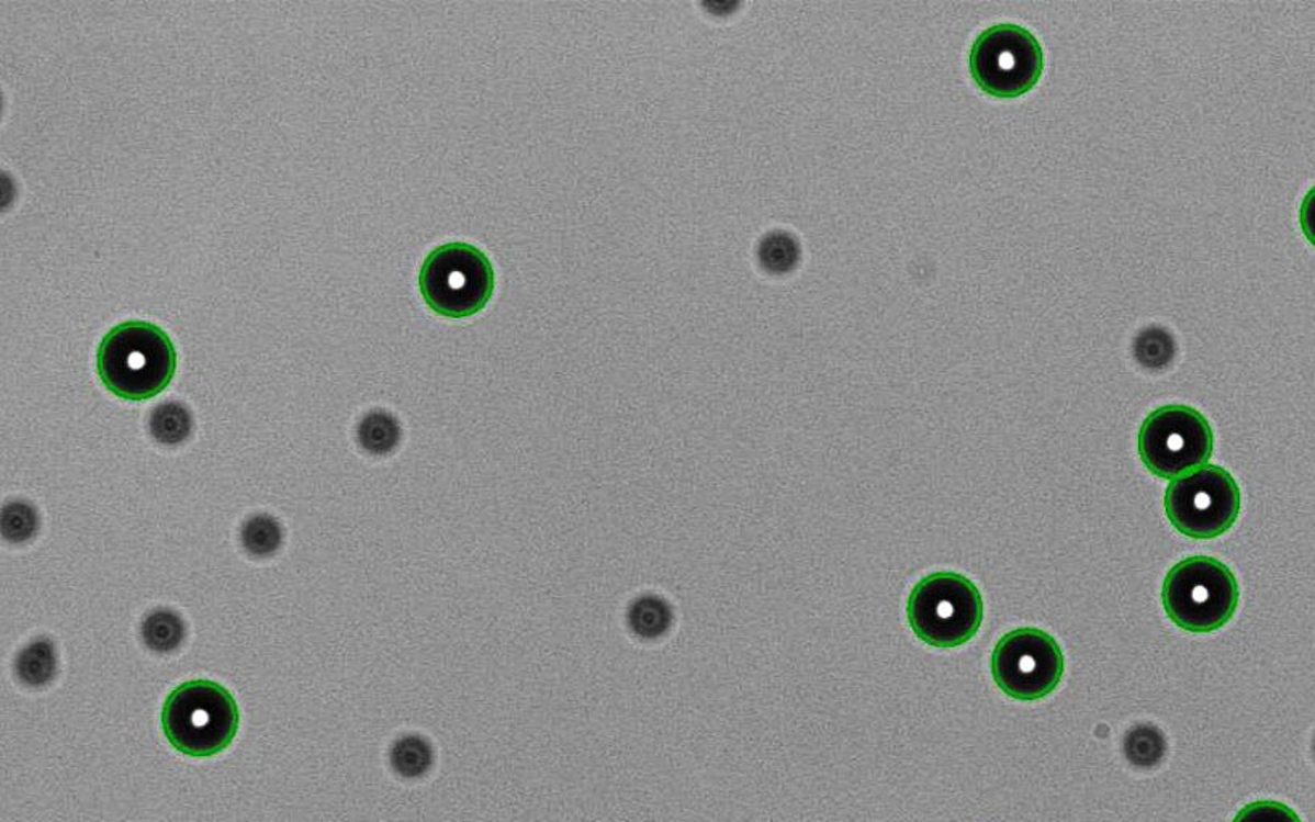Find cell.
<instances>
[{"label": "cell", "instance_id": "6da1fadb", "mask_svg": "<svg viewBox=\"0 0 1315 822\" xmlns=\"http://www.w3.org/2000/svg\"><path fill=\"white\" fill-rule=\"evenodd\" d=\"M176 347L168 333L150 322L113 326L100 342L97 370L106 390L126 401H148L171 384Z\"/></svg>", "mask_w": 1315, "mask_h": 822}, {"label": "cell", "instance_id": "7a4b0ae2", "mask_svg": "<svg viewBox=\"0 0 1315 822\" xmlns=\"http://www.w3.org/2000/svg\"><path fill=\"white\" fill-rule=\"evenodd\" d=\"M162 731L180 754L207 758L221 754L237 736L239 712L234 696L210 679L177 686L162 707Z\"/></svg>", "mask_w": 1315, "mask_h": 822}, {"label": "cell", "instance_id": "3957f363", "mask_svg": "<svg viewBox=\"0 0 1315 822\" xmlns=\"http://www.w3.org/2000/svg\"><path fill=\"white\" fill-rule=\"evenodd\" d=\"M1237 578L1229 567L1210 556L1181 561L1166 575V616L1182 630L1210 633L1230 622L1238 606Z\"/></svg>", "mask_w": 1315, "mask_h": 822}, {"label": "cell", "instance_id": "277c9868", "mask_svg": "<svg viewBox=\"0 0 1315 822\" xmlns=\"http://www.w3.org/2000/svg\"><path fill=\"white\" fill-rule=\"evenodd\" d=\"M908 620L912 631L930 646H963L980 630L984 599L964 575L936 572L912 588Z\"/></svg>", "mask_w": 1315, "mask_h": 822}, {"label": "cell", "instance_id": "5b68a950", "mask_svg": "<svg viewBox=\"0 0 1315 822\" xmlns=\"http://www.w3.org/2000/svg\"><path fill=\"white\" fill-rule=\"evenodd\" d=\"M494 267L487 256L467 243L434 249L419 272V290L436 314L464 318L479 314L494 294Z\"/></svg>", "mask_w": 1315, "mask_h": 822}, {"label": "cell", "instance_id": "8992f818", "mask_svg": "<svg viewBox=\"0 0 1315 822\" xmlns=\"http://www.w3.org/2000/svg\"><path fill=\"white\" fill-rule=\"evenodd\" d=\"M1044 71V52L1035 34L1019 24L985 30L970 50V72L984 92L1015 99L1032 90Z\"/></svg>", "mask_w": 1315, "mask_h": 822}, {"label": "cell", "instance_id": "52a82bcc", "mask_svg": "<svg viewBox=\"0 0 1315 822\" xmlns=\"http://www.w3.org/2000/svg\"><path fill=\"white\" fill-rule=\"evenodd\" d=\"M1240 505L1237 482L1216 464L1174 478L1166 488V515L1190 539L1210 540L1226 533L1237 520Z\"/></svg>", "mask_w": 1315, "mask_h": 822}, {"label": "cell", "instance_id": "ba28073f", "mask_svg": "<svg viewBox=\"0 0 1315 822\" xmlns=\"http://www.w3.org/2000/svg\"><path fill=\"white\" fill-rule=\"evenodd\" d=\"M1214 436L1202 413L1185 405L1151 412L1139 431L1140 460L1155 476L1174 481L1205 466Z\"/></svg>", "mask_w": 1315, "mask_h": 822}, {"label": "cell", "instance_id": "9c48e42d", "mask_svg": "<svg viewBox=\"0 0 1315 822\" xmlns=\"http://www.w3.org/2000/svg\"><path fill=\"white\" fill-rule=\"evenodd\" d=\"M1065 661L1057 641L1037 628H1019L996 644L991 672L1002 692L1016 700L1049 696L1064 676Z\"/></svg>", "mask_w": 1315, "mask_h": 822}, {"label": "cell", "instance_id": "30bf717a", "mask_svg": "<svg viewBox=\"0 0 1315 822\" xmlns=\"http://www.w3.org/2000/svg\"><path fill=\"white\" fill-rule=\"evenodd\" d=\"M16 676L31 688L48 685L57 673V651L47 638L31 643L16 657Z\"/></svg>", "mask_w": 1315, "mask_h": 822}, {"label": "cell", "instance_id": "8fae6325", "mask_svg": "<svg viewBox=\"0 0 1315 822\" xmlns=\"http://www.w3.org/2000/svg\"><path fill=\"white\" fill-rule=\"evenodd\" d=\"M392 769L405 779H418L432 768V745L418 734L398 737L389 754Z\"/></svg>", "mask_w": 1315, "mask_h": 822}, {"label": "cell", "instance_id": "7c38bea8", "mask_svg": "<svg viewBox=\"0 0 1315 822\" xmlns=\"http://www.w3.org/2000/svg\"><path fill=\"white\" fill-rule=\"evenodd\" d=\"M142 638L151 651L172 652L186 640V623L172 610H153L142 623Z\"/></svg>", "mask_w": 1315, "mask_h": 822}, {"label": "cell", "instance_id": "4fadbf2b", "mask_svg": "<svg viewBox=\"0 0 1315 822\" xmlns=\"http://www.w3.org/2000/svg\"><path fill=\"white\" fill-rule=\"evenodd\" d=\"M150 431L158 442L177 446L192 432V415L177 402H165L151 413Z\"/></svg>", "mask_w": 1315, "mask_h": 822}, {"label": "cell", "instance_id": "5bb4252c", "mask_svg": "<svg viewBox=\"0 0 1315 822\" xmlns=\"http://www.w3.org/2000/svg\"><path fill=\"white\" fill-rule=\"evenodd\" d=\"M800 249L793 235L786 232H772L760 243L758 259L763 269L773 275H784L793 272L797 266Z\"/></svg>", "mask_w": 1315, "mask_h": 822}, {"label": "cell", "instance_id": "9a60e30c", "mask_svg": "<svg viewBox=\"0 0 1315 822\" xmlns=\"http://www.w3.org/2000/svg\"><path fill=\"white\" fill-rule=\"evenodd\" d=\"M401 437V428L391 415L373 412L359 426L360 446L370 453L384 454L394 450Z\"/></svg>", "mask_w": 1315, "mask_h": 822}, {"label": "cell", "instance_id": "2e32d148", "mask_svg": "<svg viewBox=\"0 0 1315 822\" xmlns=\"http://www.w3.org/2000/svg\"><path fill=\"white\" fill-rule=\"evenodd\" d=\"M243 547L255 556H269L281 544V527L272 516L258 515L246 520L241 529Z\"/></svg>", "mask_w": 1315, "mask_h": 822}, {"label": "cell", "instance_id": "e0dca14e", "mask_svg": "<svg viewBox=\"0 0 1315 822\" xmlns=\"http://www.w3.org/2000/svg\"><path fill=\"white\" fill-rule=\"evenodd\" d=\"M1137 360L1150 369H1160L1174 357V339L1160 326L1144 329L1134 346Z\"/></svg>", "mask_w": 1315, "mask_h": 822}, {"label": "cell", "instance_id": "ac0fdd59", "mask_svg": "<svg viewBox=\"0 0 1315 822\" xmlns=\"http://www.w3.org/2000/svg\"><path fill=\"white\" fill-rule=\"evenodd\" d=\"M1126 755L1131 763L1137 766H1154L1165 754V739L1154 727H1137L1129 731L1126 742Z\"/></svg>", "mask_w": 1315, "mask_h": 822}, {"label": "cell", "instance_id": "d6986e66", "mask_svg": "<svg viewBox=\"0 0 1315 822\" xmlns=\"http://www.w3.org/2000/svg\"><path fill=\"white\" fill-rule=\"evenodd\" d=\"M631 628L640 637L655 638L667 630L670 623L668 607L658 598H643L633 606L630 612Z\"/></svg>", "mask_w": 1315, "mask_h": 822}, {"label": "cell", "instance_id": "ffe728a7", "mask_svg": "<svg viewBox=\"0 0 1315 822\" xmlns=\"http://www.w3.org/2000/svg\"><path fill=\"white\" fill-rule=\"evenodd\" d=\"M37 516L27 503H10L2 511V536L12 543H22L36 533Z\"/></svg>", "mask_w": 1315, "mask_h": 822}, {"label": "cell", "instance_id": "44dd1931", "mask_svg": "<svg viewBox=\"0 0 1315 822\" xmlns=\"http://www.w3.org/2000/svg\"><path fill=\"white\" fill-rule=\"evenodd\" d=\"M1234 822H1301L1300 817L1280 801L1262 800L1247 804Z\"/></svg>", "mask_w": 1315, "mask_h": 822}]
</instances>
